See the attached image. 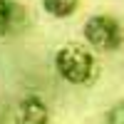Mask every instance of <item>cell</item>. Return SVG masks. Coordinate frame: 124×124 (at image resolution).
Returning <instances> with one entry per match:
<instances>
[{"label":"cell","mask_w":124,"mask_h":124,"mask_svg":"<svg viewBox=\"0 0 124 124\" xmlns=\"http://www.w3.org/2000/svg\"><path fill=\"white\" fill-rule=\"evenodd\" d=\"M52 67L60 75V79H65L67 85H75V87H85L89 82H94L99 72L94 52L77 42L62 45L52 57Z\"/></svg>","instance_id":"obj_1"},{"label":"cell","mask_w":124,"mask_h":124,"mask_svg":"<svg viewBox=\"0 0 124 124\" xmlns=\"http://www.w3.org/2000/svg\"><path fill=\"white\" fill-rule=\"evenodd\" d=\"M82 35H85V42L89 45V50H97V52H117L124 45L122 23L107 13L89 15L82 25Z\"/></svg>","instance_id":"obj_2"},{"label":"cell","mask_w":124,"mask_h":124,"mask_svg":"<svg viewBox=\"0 0 124 124\" xmlns=\"http://www.w3.org/2000/svg\"><path fill=\"white\" fill-rule=\"evenodd\" d=\"M52 114L42 97L37 94H25L15 107V124H50Z\"/></svg>","instance_id":"obj_3"},{"label":"cell","mask_w":124,"mask_h":124,"mask_svg":"<svg viewBox=\"0 0 124 124\" xmlns=\"http://www.w3.org/2000/svg\"><path fill=\"white\" fill-rule=\"evenodd\" d=\"M25 25V10L17 0H0V37L20 32Z\"/></svg>","instance_id":"obj_4"},{"label":"cell","mask_w":124,"mask_h":124,"mask_svg":"<svg viewBox=\"0 0 124 124\" xmlns=\"http://www.w3.org/2000/svg\"><path fill=\"white\" fill-rule=\"evenodd\" d=\"M42 3V10L50 15V17H55V20H67L77 13V8L82 0H40Z\"/></svg>","instance_id":"obj_5"},{"label":"cell","mask_w":124,"mask_h":124,"mask_svg":"<svg viewBox=\"0 0 124 124\" xmlns=\"http://www.w3.org/2000/svg\"><path fill=\"white\" fill-rule=\"evenodd\" d=\"M102 124H124V102H114V104L104 112Z\"/></svg>","instance_id":"obj_6"}]
</instances>
